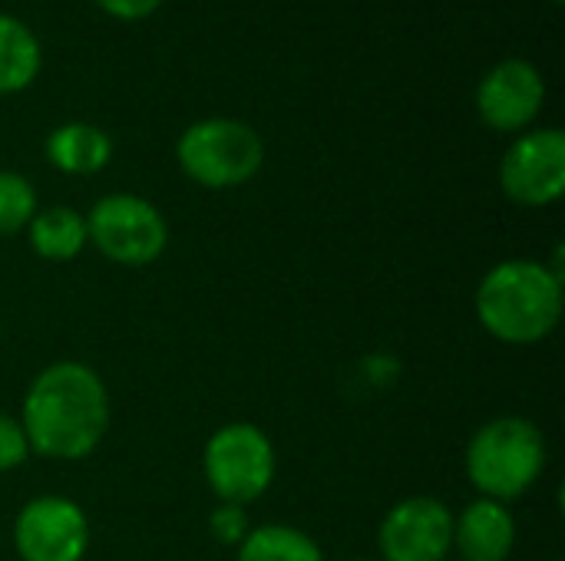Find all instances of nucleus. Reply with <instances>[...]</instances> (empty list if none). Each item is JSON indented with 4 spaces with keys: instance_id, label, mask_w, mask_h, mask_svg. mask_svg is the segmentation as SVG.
Instances as JSON below:
<instances>
[{
    "instance_id": "2eb2a0df",
    "label": "nucleus",
    "mask_w": 565,
    "mask_h": 561,
    "mask_svg": "<svg viewBox=\"0 0 565 561\" xmlns=\"http://www.w3.org/2000/svg\"><path fill=\"white\" fill-rule=\"evenodd\" d=\"M235 561H324V552L308 532L285 522H268L248 529L235 549Z\"/></svg>"
},
{
    "instance_id": "20e7f679",
    "label": "nucleus",
    "mask_w": 565,
    "mask_h": 561,
    "mask_svg": "<svg viewBox=\"0 0 565 561\" xmlns=\"http://www.w3.org/2000/svg\"><path fill=\"white\" fill-rule=\"evenodd\" d=\"M179 169L202 188H238L252 182L265 165L262 136L228 116H209L192 122L175 142Z\"/></svg>"
},
{
    "instance_id": "1a4fd4ad",
    "label": "nucleus",
    "mask_w": 565,
    "mask_h": 561,
    "mask_svg": "<svg viewBox=\"0 0 565 561\" xmlns=\"http://www.w3.org/2000/svg\"><path fill=\"white\" fill-rule=\"evenodd\" d=\"M381 561H450L454 509L434 496H407L377 526Z\"/></svg>"
},
{
    "instance_id": "dca6fc26",
    "label": "nucleus",
    "mask_w": 565,
    "mask_h": 561,
    "mask_svg": "<svg viewBox=\"0 0 565 561\" xmlns=\"http://www.w3.org/2000/svg\"><path fill=\"white\" fill-rule=\"evenodd\" d=\"M36 188L26 175L0 169V235L26 231L30 218L36 215Z\"/></svg>"
},
{
    "instance_id": "a211bd4d",
    "label": "nucleus",
    "mask_w": 565,
    "mask_h": 561,
    "mask_svg": "<svg viewBox=\"0 0 565 561\" xmlns=\"http://www.w3.org/2000/svg\"><path fill=\"white\" fill-rule=\"evenodd\" d=\"M30 456L33 453H30V443H26V433H23L20 420L0 410V473H10V470L23 466Z\"/></svg>"
},
{
    "instance_id": "aec40b11",
    "label": "nucleus",
    "mask_w": 565,
    "mask_h": 561,
    "mask_svg": "<svg viewBox=\"0 0 565 561\" xmlns=\"http://www.w3.org/2000/svg\"><path fill=\"white\" fill-rule=\"evenodd\" d=\"M351 561H381V559H351Z\"/></svg>"
},
{
    "instance_id": "4468645a",
    "label": "nucleus",
    "mask_w": 565,
    "mask_h": 561,
    "mask_svg": "<svg viewBox=\"0 0 565 561\" xmlns=\"http://www.w3.org/2000/svg\"><path fill=\"white\" fill-rule=\"evenodd\" d=\"M43 66V46L36 33L13 13L0 10V96L26 89Z\"/></svg>"
},
{
    "instance_id": "ddd939ff",
    "label": "nucleus",
    "mask_w": 565,
    "mask_h": 561,
    "mask_svg": "<svg viewBox=\"0 0 565 561\" xmlns=\"http://www.w3.org/2000/svg\"><path fill=\"white\" fill-rule=\"evenodd\" d=\"M26 241H30V251L36 258L53 261V265H66V261L79 258L89 245L86 215L76 212L73 205L36 208V215L26 225Z\"/></svg>"
},
{
    "instance_id": "f3484780",
    "label": "nucleus",
    "mask_w": 565,
    "mask_h": 561,
    "mask_svg": "<svg viewBox=\"0 0 565 561\" xmlns=\"http://www.w3.org/2000/svg\"><path fill=\"white\" fill-rule=\"evenodd\" d=\"M252 529V519H248V509L245 506H232V503H218L209 516V532L218 546H232L238 549L242 539L248 536Z\"/></svg>"
},
{
    "instance_id": "f257e3e1",
    "label": "nucleus",
    "mask_w": 565,
    "mask_h": 561,
    "mask_svg": "<svg viewBox=\"0 0 565 561\" xmlns=\"http://www.w3.org/2000/svg\"><path fill=\"white\" fill-rule=\"evenodd\" d=\"M17 420L30 453L53 463H79L106 440L113 403L103 377L89 364L56 360L30 380Z\"/></svg>"
},
{
    "instance_id": "f03ea898",
    "label": "nucleus",
    "mask_w": 565,
    "mask_h": 561,
    "mask_svg": "<svg viewBox=\"0 0 565 561\" xmlns=\"http://www.w3.org/2000/svg\"><path fill=\"white\" fill-rule=\"evenodd\" d=\"M563 274L546 261L507 258L493 265L477 284V321L480 327L510 347L543 344L563 321Z\"/></svg>"
},
{
    "instance_id": "f8f14e48",
    "label": "nucleus",
    "mask_w": 565,
    "mask_h": 561,
    "mask_svg": "<svg viewBox=\"0 0 565 561\" xmlns=\"http://www.w3.org/2000/svg\"><path fill=\"white\" fill-rule=\"evenodd\" d=\"M46 162L63 175H96L113 159V136L93 122H63L43 142Z\"/></svg>"
},
{
    "instance_id": "7ed1b4c3",
    "label": "nucleus",
    "mask_w": 565,
    "mask_h": 561,
    "mask_svg": "<svg viewBox=\"0 0 565 561\" xmlns=\"http://www.w3.org/2000/svg\"><path fill=\"white\" fill-rule=\"evenodd\" d=\"M550 443L530 417H493L467 443L463 470L470 486L493 503L523 499L546 473Z\"/></svg>"
},
{
    "instance_id": "0eeeda50",
    "label": "nucleus",
    "mask_w": 565,
    "mask_h": 561,
    "mask_svg": "<svg viewBox=\"0 0 565 561\" xmlns=\"http://www.w3.org/2000/svg\"><path fill=\"white\" fill-rule=\"evenodd\" d=\"M500 188L513 205L546 208L565 192V136L556 126L526 129L500 159Z\"/></svg>"
},
{
    "instance_id": "6ab92c4d",
    "label": "nucleus",
    "mask_w": 565,
    "mask_h": 561,
    "mask_svg": "<svg viewBox=\"0 0 565 561\" xmlns=\"http://www.w3.org/2000/svg\"><path fill=\"white\" fill-rule=\"evenodd\" d=\"M103 13H109V17H116V20H126V23H132V20H146V17H152L159 7H162V0H93Z\"/></svg>"
},
{
    "instance_id": "4be33fe9",
    "label": "nucleus",
    "mask_w": 565,
    "mask_h": 561,
    "mask_svg": "<svg viewBox=\"0 0 565 561\" xmlns=\"http://www.w3.org/2000/svg\"><path fill=\"white\" fill-rule=\"evenodd\" d=\"M553 561H559V559H553Z\"/></svg>"
},
{
    "instance_id": "412c9836",
    "label": "nucleus",
    "mask_w": 565,
    "mask_h": 561,
    "mask_svg": "<svg viewBox=\"0 0 565 561\" xmlns=\"http://www.w3.org/2000/svg\"><path fill=\"white\" fill-rule=\"evenodd\" d=\"M553 3H563V0H553Z\"/></svg>"
},
{
    "instance_id": "9d476101",
    "label": "nucleus",
    "mask_w": 565,
    "mask_h": 561,
    "mask_svg": "<svg viewBox=\"0 0 565 561\" xmlns=\"http://www.w3.org/2000/svg\"><path fill=\"white\" fill-rule=\"evenodd\" d=\"M543 106H546V79L540 66L523 56L500 60L493 69H487V76L477 86V112L497 132L520 136L533 129Z\"/></svg>"
},
{
    "instance_id": "39448f33",
    "label": "nucleus",
    "mask_w": 565,
    "mask_h": 561,
    "mask_svg": "<svg viewBox=\"0 0 565 561\" xmlns=\"http://www.w3.org/2000/svg\"><path fill=\"white\" fill-rule=\"evenodd\" d=\"M202 473L218 503L252 506L271 489L278 473V453L262 427L242 420L225 423L205 440Z\"/></svg>"
},
{
    "instance_id": "9b49d317",
    "label": "nucleus",
    "mask_w": 565,
    "mask_h": 561,
    "mask_svg": "<svg viewBox=\"0 0 565 561\" xmlns=\"http://www.w3.org/2000/svg\"><path fill=\"white\" fill-rule=\"evenodd\" d=\"M516 549V516L510 506L477 496L454 513V552L460 561H507Z\"/></svg>"
},
{
    "instance_id": "423d86ee",
    "label": "nucleus",
    "mask_w": 565,
    "mask_h": 561,
    "mask_svg": "<svg viewBox=\"0 0 565 561\" xmlns=\"http://www.w3.org/2000/svg\"><path fill=\"white\" fill-rule=\"evenodd\" d=\"M89 245L119 268H146L169 248L166 215L142 195L113 192L93 202L86 212Z\"/></svg>"
},
{
    "instance_id": "6e6552de",
    "label": "nucleus",
    "mask_w": 565,
    "mask_h": 561,
    "mask_svg": "<svg viewBox=\"0 0 565 561\" xmlns=\"http://www.w3.org/2000/svg\"><path fill=\"white\" fill-rule=\"evenodd\" d=\"M20 561H83L89 552V516L70 496H36L13 519Z\"/></svg>"
}]
</instances>
